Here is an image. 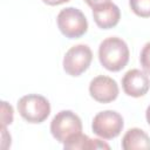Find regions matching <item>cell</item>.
Segmentation results:
<instances>
[{
  "label": "cell",
  "mask_w": 150,
  "mask_h": 150,
  "mask_svg": "<svg viewBox=\"0 0 150 150\" xmlns=\"http://www.w3.org/2000/svg\"><path fill=\"white\" fill-rule=\"evenodd\" d=\"M139 63L143 68V70L150 75V42H146L139 54Z\"/></svg>",
  "instance_id": "5bb4252c"
},
{
  "label": "cell",
  "mask_w": 150,
  "mask_h": 150,
  "mask_svg": "<svg viewBox=\"0 0 150 150\" xmlns=\"http://www.w3.org/2000/svg\"><path fill=\"white\" fill-rule=\"evenodd\" d=\"M145 118H146L148 124L150 125V104H149L148 108H146V111H145Z\"/></svg>",
  "instance_id": "ac0fdd59"
},
{
  "label": "cell",
  "mask_w": 150,
  "mask_h": 150,
  "mask_svg": "<svg viewBox=\"0 0 150 150\" xmlns=\"http://www.w3.org/2000/svg\"><path fill=\"white\" fill-rule=\"evenodd\" d=\"M109 1H111V0H84V2H86L89 7H91V8H94V7L98 6V5H102V4L109 2Z\"/></svg>",
  "instance_id": "2e32d148"
},
{
  "label": "cell",
  "mask_w": 150,
  "mask_h": 150,
  "mask_svg": "<svg viewBox=\"0 0 150 150\" xmlns=\"http://www.w3.org/2000/svg\"><path fill=\"white\" fill-rule=\"evenodd\" d=\"M117 82L107 75H97L89 83V94L98 103H110L118 96Z\"/></svg>",
  "instance_id": "52a82bcc"
},
{
  "label": "cell",
  "mask_w": 150,
  "mask_h": 150,
  "mask_svg": "<svg viewBox=\"0 0 150 150\" xmlns=\"http://www.w3.org/2000/svg\"><path fill=\"white\" fill-rule=\"evenodd\" d=\"M130 9L141 18H150V0H129Z\"/></svg>",
  "instance_id": "7c38bea8"
},
{
  "label": "cell",
  "mask_w": 150,
  "mask_h": 150,
  "mask_svg": "<svg viewBox=\"0 0 150 150\" xmlns=\"http://www.w3.org/2000/svg\"><path fill=\"white\" fill-rule=\"evenodd\" d=\"M63 148L68 150H97V149H110V146L102 139L90 138L89 136L80 132L63 143Z\"/></svg>",
  "instance_id": "8fae6325"
},
{
  "label": "cell",
  "mask_w": 150,
  "mask_h": 150,
  "mask_svg": "<svg viewBox=\"0 0 150 150\" xmlns=\"http://www.w3.org/2000/svg\"><path fill=\"white\" fill-rule=\"evenodd\" d=\"M122 89L131 97H142L150 89V79L144 70L130 69L122 77Z\"/></svg>",
  "instance_id": "ba28073f"
},
{
  "label": "cell",
  "mask_w": 150,
  "mask_h": 150,
  "mask_svg": "<svg viewBox=\"0 0 150 150\" xmlns=\"http://www.w3.org/2000/svg\"><path fill=\"white\" fill-rule=\"evenodd\" d=\"M93 61V52L88 45L79 43L70 47L62 61L63 70L70 76H80L90 66Z\"/></svg>",
  "instance_id": "8992f818"
},
{
  "label": "cell",
  "mask_w": 150,
  "mask_h": 150,
  "mask_svg": "<svg viewBox=\"0 0 150 150\" xmlns=\"http://www.w3.org/2000/svg\"><path fill=\"white\" fill-rule=\"evenodd\" d=\"M13 120H14L13 107L6 101H1V127H7L12 124Z\"/></svg>",
  "instance_id": "4fadbf2b"
},
{
  "label": "cell",
  "mask_w": 150,
  "mask_h": 150,
  "mask_svg": "<svg viewBox=\"0 0 150 150\" xmlns=\"http://www.w3.org/2000/svg\"><path fill=\"white\" fill-rule=\"evenodd\" d=\"M130 52L127 42L118 36H109L98 46V60L109 71H120L129 62Z\"/></svg>",
  "instance_id": "6da1fadb"
},
{
  "label": "cell",
  "mask_w": 150,
  "mask_h": 150,
  "mask_svg": "<svg viewBox=\"0 0 150 150\" xmlns=\"http://www.w3.org/2000/svg\"><path fill=\"white\" fill-rule=\"evenodd\" d=\"M57 28L68 39H79L88 30V21L83 12L76 7H66L56 16Z\"/></svg>",
  "instance_id": "3957f363"
},
{
  "label": "cell",
  "mask_w": 150,
  "mask_h": 150,
  "mask_svg": "<svg viewBox=\"0 0 150 150\" xmlns=\"http://www.w3.org/2000/svg\"><path fill=\"white\" fill-rule=\"evenodd\" d=\"M124 127L122 115L115 110H103L97 112L91 122V130L102 139H112L120 136Z\"/></svg>",
  "instance_id": "5b68a950"
},
{
  "label": "cell",
  "mask_w": 150,
  "mask_h": 150,
  "mask_svg": "<svg viewBox=\"0 0 150 150\" xmlns=\"http://www.w3.org/2000/svg\"><path fill=\"white\" fill-rule=\"evenodd\" d=\"M16 107L20 116L33 124L45 122L50 114L49 101L39 94H28L20 97Z\"/></svg>",
  "instance_id": "7a4b0ae2"
},
{
  "label": "cell",
  "mask_w": 150,
  "mask_h": 150,
  "mask_svg": "<svg viewBox=\"0 0 150 150\" xmlns=\"http://www.w3.org/2000/svg\"><path fill=\"white\" fill-rule=\"evenodd\" d=\"M1 148L2 149H5V143L7 142L8 143V145L11 146V141H12V137H11V135L7 132V129H6V127H1Z\"/></svg>",
  "instance_id": "9a60e30c"
},
{
  "label": "cell",
  "mask_w": 150,
  "mask_h": 150,
  "mask_svg": "<svg viewBox=\"0 0 150 150\" xmlns=\"http://www.w3.org/2000/svg\"><path fill=\"white\" fill-rule=\"evenodd\" d=\"M80 132H82V121L71 110L59 111L50 122V134L59 143L63 144Z\"/></svg>",
  "instance_id": "277c9868"
},
{
  "label": "cell",
  "mask_w": 150,
  "mask_h": 150,
  "mask_svg": "<svg viewBox=\"0 0 150 150\" xmlns=\"http://www.w3.org/2000/svg\"><path fill=\"white\" fill-rule=\"evenodd\" d=\"M93 18L101 29L114 28L121 19V11L117 5L109 1L93 8Z\"/></svg>",
  "instance_id": "9c48e42d"
},
{
  "label": "cell",
  "mask_w": 150,
  "mask_h": 150,
  "mask_svg": "<svg viewBox=\"0 0 150 150\" xmlns=\"http://www.w3.org/2000/svg\"><path fill=\"white\" fill-rule=\"evenodd\" d=\"M43 4L48 5V6H59V5H62V4H66L70 0H41Z\"/></svg>",
  "instance_id": "e0dca14e"
},
{
  "label": "cell",
  "mask_w": 150,
  "mask_h": 150,
  "mask_svg": "<svg viewBox=\"0 0 150 150\" xmlns=\"http://www.w3.org/2000/svg\"><path fill=\"white\" fill-rule=\"evenodd\" d=\"M121 146L124 150H149L150 137L144 130L139 128H131L124 134Z\"/></svg>",
  "instance_id": "30bf717a"
}]
</instances>
